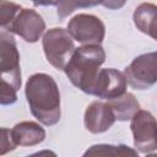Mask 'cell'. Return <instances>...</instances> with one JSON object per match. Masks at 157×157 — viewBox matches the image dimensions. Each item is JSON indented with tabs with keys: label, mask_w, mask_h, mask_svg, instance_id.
I'll list each match as a JSON object with an SVG mask.
<instances>
[{
	"label": "cell",
	"mask_w": 157,
	"mask_h": 157,
	"mask_svg": "<svg viewBox=\"0 0 157 157\" xmlns=\"http://www.w3.org/2000/svg\"><path fill=\"white\" fill-rule=\"evenodd\" d=\"M114 113L108 102L94 101L85 110L83 124L86 130L92 134H101L110 129L115 121Z\"/></svg>",
	"instance_id": "obj_10"
},
{
	"label": "cell",
	"mask_w": 157,
	"mask_h": 157,
	"mask_svg": "<svg viewBox=\"0 0 157 157\" xmlns=\"http://www.w3.org/2000/svg\"><path fill=\"white\" fill-rule=\"evenodd\" d=\"M108 104L110 105V108L114 113V117L118 121L130 120L134 117V114L140 109L139 101L130 92H125L123 96L109 99Z\"/></svg>",
	"instance_id": "obj_13"
},
{
	"label": "cell",
	"mask_w": 157,
	"mask_h": 157,
	"mask_svg": "<svg viewBox=\"0 0 157 157\" xmlns=\"http://www.w3.org/2000/svg\"><path fill=\"white\" fill-rule=\"evenodd\" d=\"M17 90L6 81H1V94H0V103L1 105H10L17 101Z\"/></svg>",
	"instance_id": "obj_17"
},
{
	"label": "cell",
	"mask_w": 157,
	"mask_h": 157,
	"mask_svg": "<svg viewBox=\"0 0 157 157\" xmlns=\"http://www.w3.org/2000/svg\"><path fill=\"white\" fill-rule=\"evenodd\" d=\"M45 29V22L42 16L32 9H21L7 29L10 33L20 36L28 43H36Z\"/></svg>",
	"instance_id": "obj_8"
},
{
	"label": "cell",
	"mask_w": 157,
	"mask_h": 157,
	"mask_svg": "<svg viewBox=\"0 0 157 157\" xmlns=\"http://www.w3.org/2000/svg\"><path fill=\"white\" fill-rule=\"evenodd\" d=\"M21 6L16 2L0 0V25L2 29H7L9 26L12 23L17 13L21 11Z\"/></svg>",
	"instance_id": "obj_16"
},
{
	"label": "cell",
	"mask_w": 157,
	"mask_h": 157,
	"mask_svg": "<svg viewBox=\"0 0 157 157\" xmlns=\"http://www.w3.org/2000/svg\"><path fill=\"white\" fill-rule=\"evenodd\" d=\"M103 0H61L58 5L56 15L60 20L71 15L76 9H87L102 5Z\"/></svg>",
	"instance_id": "obj_15"
},
{
	"label": "cell",
	"mask_w": 157,
	"mask_h": 157,
	"mask_svg": "<svg viewBox=\"0 0 157 157\" xmlns=\"http://www.w3.org/2000/svg\"><path fill=\"white\" fill-rule=\"evenodd\" d=\"M128 81L125 75L113 67L101 69L97 81L93 86L92 96L109 101L123 96L126 92Z\"/></svg>",
	"instance_id": "obj_9"
},
{
	"label": "cell",
	"mask_w": 157,
	"mask_h": 157,
	"mask_svg": "<svg viewBox=\"0 0 157 157\" xmlns=\"http://www.w3.org/2000/svg\"><path fill=\"white\" fill-rule=\"evenodd\" d=\"M10 132L16 146H36L45 139V130L34 121H21Z\"/></svg>",
	"instance_id": "obj_11"
},
{
	"label": "cell",
	"mask_w": 157,
	"mask_h": 157,
	"mask_svg": "<svg viewBox=\"0 0 157 157\" xmlns=\"http://www.w3.org/2000/svg\"><path fill=\"white\" fill-rule=\"evenodd\" d=\"M15 147H16V145H15V142L12 140L10 130L6 129V128H1V148H0V155L4 156L9 151L15 150Z\"/></svg>",
	"instance_id": "obj_18"
},
{
	"label": "cell",
	"mask_w": 157,
	"mask_h": 157,
	"mask_svg": "<svg viewBox=\"0 0 157 157\" xmlns=\"http://www.w3.org/2000/svg\"><path fill=\"white\" fill-rule=\"evenodd\" d=\"M0 61H1V81L12 85L17 91L21 87V67L20 53L13 36L2 29L0 33Z\"/></svg>",
	"instance_id": "obj_7"
},
{
	"label": "cell",
	"mask_w": 157,
	"mask_h": 157,
	"mask_svg": "<svg viewBox=\"0 0 157 157\" xmlns=\"http://www.w3.org/2000/svg\"><path fill=\"white\" fill-rule=\"evenodd\" d=\"M136 28L157 40V5L151 2L140 4L132 15Z\"/></svg>",
	"instance_id": "obj_12"
},
{
	"label": "cell",
	"mask_w": 157,
	"mask_h": 157,
	"mask_svg": "<svg viewBox=\"0 0 157 157\" xmlns=\"http://www.w3.org/2000/svg\"><path fill=\"white\" fill-rule=\"evenodd\" d=\"M67 32L74 40L83 44H101L105 36L103 21L91 13L75 15L67 23Z\"/></svg>",
	"instance_id": "obj_6"
},
{
	"label": "cell",
	"mask_w": 157,
	"mask_h": 157,
	"mask_svg": "<svg viewBox=\"0 0 157 157\" xmlns=\"http://www.w3.org/2000/svg\"><path fill=\"white\" fill-rule=\"evenodd\" d=\"M47 61L58 70H64L75 53V43L67 29L54 27L48 29L42 39Z\"/></svg>",
	"instance_id": "obj_3"
},
{
	"label": "cell",
	"mask_w": 157,
	"mask_h": 157,
	"mask_svg": "<svg viewBox=\"0 0 157 157\" xmlns=\"http://www.w3.org/2000/svg\"><path fill=\"white\" fill-rule=\"evenodd\" d=\"M104 61L105 52L101 44H83L76 48L64 71L75 87L87 94H92Z\"/></svg>",
	"instance_id": "obj_2"
},
{
	"label": "cell",
	"mask_w": 157,
	"mask_h": 157,
	"mask_svg": "<svg viewBox=\"0 0 157 157\" xmlns=\"http://www.w3.org/2000/svg\"><path fill=\"white\" fill-rule=\"evenodd\" d=\"M61 0H32L34 6H58Z\"/></svg>",
	"instance_id": "obj_20"
},
{
	"label": "cell",
	"mask_w": 157,
	"mask_h": 157,
	"mask_svg": "<svg viewBox=\"0 0 157 157\" xmlns=\"http://www.w3.org/2000/svg\"><path fill=\"white\" fill-rule=\"evenodd\" d=\"M25 94L32 115L43 125L52 126L59 123L60 92L55 80L44 72L33 74L28 77Z\"/></svg>",
	"instance_id": "obj_1"
},
{
	"label": "cell",
	"mask_w": 157,
	"mask_h": 157,
	"mask_svg": "<svg viewBox=\"0 0 157 157\" xmlns=\"http://www.w3.org/2000/svg\"><path fill=\"white\" fill-rule=\"evenodd\" d=\"M128 85L135 90H148L157 82V52L136 56L124 70Z\"/></svg>",
	"instance_id": "obj_4"
},
{
	"label": "cell",
	"mask_w": 157,
	"mask_h": 157,
	"mask_svg": "<svg viewBox=\"0 0 157 157\" xmlns=\"http://www.w3.org/2000/svg\"><path fill=\"white\" fill-rule=\"evenodd\" d=\"M137 150H134L126 145H107L98 144L91 146L83 156H137Z\"/></svg>",
	"instance_id": "obj_14"
},
{
	"label": "cell",
	"mask_w": 157,
	"mask_h": 157,
	"mask_svg": "<svg viewBox=\"0 0 157 157\" xmlns=\"http://www.w3.org/2000/svg\"><path fill=\"white\" fill-rule=\"evenodd\" d=\"M126 0H103L102 5L109 10H118L125 5Z\"/></svg>",
	"instance_id": "obj_19"
},
{
	"label": "cell",
	"mask_w": 157,
	"mask_h": 157,
	"mask_svg": "<svg viewBox=\"0 0 157 157\" xmlns=\"http://www.w3.org/2000/svg\"><path fill=\"white\" fill-rule=\"evenodd\" d=\"M130 129L139 152L151 153L157 150V120L150 112L139 109L130 119Z\"/></svg>",
	"instance_id": "obj_5"
}]
</instances>
